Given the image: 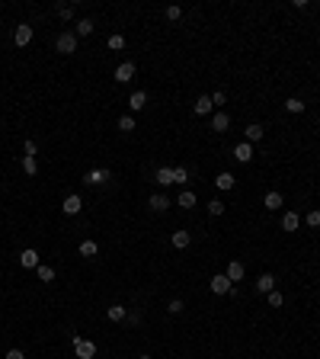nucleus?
<instances>
[{"label":"nucleus","mask_w":320,"mask_h":359,"mask_svg":"<svg viewBox=\"0 0 320 359\" xmlns=\"http://www.w3.org/2000/svg\"><path fill=\"white\" fill-rule=\"evenodd\" d=\"M54 49H58L61 55H74V51H77V36H74V32H61V36L54 39Z\"/></svg>","instance_id":"1"},{"label":"nucleus","mask_w":320,"mask_h":359,"mask_svg":"<svg viewBox=\"0 0 320 359\" xmlns=\"http://www.w3.org/2000/svg\"><path fill=\"white\" fill-rule=\"evenodd\" d=\"M74 353H77V359H93L96 356V343L84 340V337H74Z\"/></svg>","instance_id":"2"},{"label":"nucleus","mask_w":320,"mask_h":359,"mask_svg":"<svg viewBox=\"0 0 320 359\" xmlns=\"http://www.w3.org/2000/svg\"><path fill=\"white\" fill-rule=\"evenodd\" d=\"M230 289H234V282H230V279H228V276H224V273L212 276V292H215V295H228Z\"/></svg>","instance_id":"3"},{"label":"nucleus","mask_w":320,"mask_h":359,"mask_svg":"<svg viewBox=\"0 0 320 359\" xmlns=\"http://www.w3.org/2000/svg\"><path fill=\"white\" fill-rule=\"evenodd\" d=\"M132 77H135V61H125V64L115 67V80H119V84H128Z\"/></svg>","instance_id":"4"},{"label":"nucleus","mask_w":320,"mask_h":359,"mask_svg":"<svg viewBox=\"0 0 320 359\" xmlns=\"http://www.w3.org/2000/svg\"><path fill=\"white\" fill-rule=\"evenodd\" d=\"M19 266H26V269H39V254L32 247H26L23 254H19Z\"/></svg>","instance_id":"5"},{"label":"nucleus","mask_w":320,"mask_h":359,"mask_svg":"<svg viewBox=\"0 0 320 359\" xmlns=\"http://www.w3.org/2000/svg\"><path fill=\"white\" fill-rule=\"evenodd\" d=\"M13 42H16V45H29V42H32V26H29V23H19V26H16V36H13Z\"/></svg>","instance_id":"6"},{"label":"nucleus","mask_w":320,"mask_h":359,"mask_svg":"<svg viewBox=\"0 0 320 359\" xmlns=\"http://www.w3.org/2000/svg\"><path fill=\"white\" fill-rule=\"evenodd\" d=\"M272 289H275V276H272V273H263L260 279H256V292H260V295H269Z\"/></svg>","instance_id":"7"},{"label":"nucleus","mask_w":320,"mask_h":359,"mask_svg":"<svg viewBox=\"0 0 320 359\" xmlns=\"http://www.w3.org/2000/svg\"><path fill=\"white\" fill-rule=\"evenodd\" d=\"M128 106H132V112H141L147 106V93L144 90H135L132 97H128Z\"/></svg>","instance_id":"8"},{"label":"nucleus","mask_w":320,"mask_h":359,"mask_svg":"<svg viewBox=\"0 0 320 359\" xmlns=\"http://www.w3.org/2000/svg\"><path fill=\"white\" fill-rule=\"evenodd\" d=\"M61 208H64V215H77L80 208H84V199L71 193V196H67V199H64V205H61Z\"/></svg>","instance_id":"9"},{"label":"nucleus","mask_w":320,"mask_h":359,"mask_svg":"<svg viewBox=\"0 0 320 359\" xmlns=\"http://www.w3.org/2000/svg\"><path fill=\"white\" fill-rule=\"evenodd\" d=\"M234 157L240 160V164H247V160H253V145H250V141H243V145H237V148H234Z\"/></svg>","instance_id":"10"},{"label":"nucleus","mask_w":320,"mask_h":359,"mask_svg":"<svg viewBox=\"0 0 320 359\" xmlns=\"http://www.w3.org/2000/svg\"><path fill=\"white\" fill-rule=\"evenodd\" d=\"M282 228L285 231H298V228H301V215L298 212H285L282 215Z\"/></svg>","instance_id":"11"},{"label":"nucleus","mask_w":320,"mask_h":359,"mask_svg":"<svg viewBox=\"0 0 320 359\" xmlns=\"http://www.w3.org/2000/svg\"><path fill=\"white\" fill-rule=\"evenodd\" d=\"M224 276H228L230 282H240V279H243V263L230 260V263H228V269H224Z\"/></svg>","instance_id":"12"},{"label":"nucleus","mask_w":320,"mask_h":359,"mask_svg":"<svg viewBox=\"0 0 320 359\" xmlns=\"http://www.w3.org/2000/svg\"><path fill=\"white\" fill-rule=\"evenodd\" d=\"M282 202H285V199H282V193H269L266 199H263V205H266L269 212H278V208H282Z\"/></svg>","instance_id":"13"},{"label":"nucleus","mask_w":320,"mask_h":359,"mask_svg":"<svg viewBox=\"0 0 320 359\" xmlns=\"http://www.w3.org/2000/svg\"><path fill=\"white\" fill-rule=\"evenodd\" d=\"M212 128H215V132H228V128H230V116H228V112H218V116L212 119Z\"/></svg>","instance_id":"14"},{"label":"nucleus","mask_w":320,"mask_h":359,"mask_svg":"<svg viewBox=\"0 0 320 359\" xmlns=\"http://www.w3.org/2000/svg\"><path fill=\"white\" fill-rule=\"evenodd\" d=\"M106 180H109V170H90L87 173V183H90V186H103Z\"/></svg>","instance_id":"15"},{"label":"nucleus","mask_w":320,"mask_h":359,"mask_svg":"<svg viewBox=\"0 0 320 359\" xmlns=\"http://www.w3.org/2000/svg\"><path fill=\"white\" fill-rule=\"evenodd\" d=\"M234 173H228V170H224V173H218V180H215V186L218 189H234Z\"/></svg>","instance_id":"16"},{"label":"nucleus","mask_w":320,"mask_h":359,"mask_svg":"<svg viewBox=\"0 0 320 359\" xmlns=\"http://www.w3.org/2000/svg\"><path fill=\"white\" fill-rule=\"evenodd\" d=\"M212 112V97H199L195 100V116H208Z\"/></svg>","instance_id":"17"},{"label":"nucleus","mask_w":320,"mask_h":359,"mask_svg":"<svg viewBox=\"0 0 320 359\" xmlns=\"http://www.w3.org/2000/svg\"><path fill=\"white\" fill-rule=\"evenodd\" d=\"M147 205H151L154 212H163V208L170 205V199H167V196H163V193H157V196H151V202H147Z\"/></svg>","instance_id":"18"},{"label":"nucleus","mask_w":320,"mask_h":359,"mask_svg":"<svg viewBox=\"0 0 320 359\" xmlns=\"http://www.w3.org/2000/svg\"><path fill=\"white\" fill-rule=\"evenodd\" d=\"M247 141H250V145L263 141V125H256V122H253V125H247Z\"/></svg>","instance_id":"19"},{"label":"nucleus","mask_w":320,"mask_h":359,"mask_svg":"<svg viewBox=\"0 0 320 359\" xmlns=\"http://www.w3.org/2000/svg\"><path fill=\"white\" fill-rule=\"evenodd\" d=\"M189 231H173V247H180V250H186L189 247Z\"/></svg>","instance_id":"20"},{"label":"nucleus","mask_w":320,"mask_h":359,"mask_svg":"<svg viewBox=\"0 0 320 359\" xmlns=\"http://www.w3.org/2000/svg\"><path fill=\"white\" fill-rule=\"evenodd\" d=\"M96 254H99L96 241H80V256H96Z\"/></svg>","instance_id":"21"},{"label":"nucleus","mask_w":320,"mask_h":359,"mask_svg":"<svg viewBox=\"0 0 320 359\" xmlns=\"http://www.w3.org/2000/svg\"><path fill=\"white\" fill-rule=\"evenodd\" d=\"M157 183L160 186H170V183H173V167H160L157 170Z\"/></svg>","instance_id":"22"},{"label":"nucleus","mask_w":320,"mask_h":359,"mask_svg":"<svg viewBox=\"0 0 320 359\" xmlns=\"http://www.w3.org/2000/svg\"><path fill=\"white\" fill-rule=\"evenodd\" d=\"M90 32H93V19H80L74 26V36H90Z\"/></svg>","instance_id":"23"},{"label":"nucleus","mask_w":320,"mask_h":359,"mask_svg":"<svg viewBox=\"0 0 320 359\" xmlns=\"http://www.w3.org/2000/svg\"><path fill=\"white\" fill-rule=\"evenodd\" d=\"M125 317H128V311L122 308V305H112V308H109V321L119 324V321H125Z\"/></svg>","instance_id":"24"},{"label":"nucleus","mask_w":320,"mask_h":359,"mask_svg":"<svg viewBox=\"0 0 320 359\" xmlns=\"http://www.w3.org/2000/svg\"><path fill=\"white\" fill-rule=\"evenodd\" d=\"M23 170L29 173V177H36V173H39V160H36V157H29V154H26V157H23Z\"/></svg>","instance_id":"25"},{"label":"nucleus","mask_w":320,"mask_h":359,"mask_svg":"<svg viewBox=\"0 0 320 359\" xmlns=\"http://www.w3.org/2000/svg\"><path fill=\"white\" fill-rule=\"evenodd\" d=\"M176 202H180L183 208H192V205H195V193H189V189H183V193H180V199H176Z\"/></svg>","instance_id":"26"},{"label":"nucleus","mask_w":320,"mask_h":359,"mask_svg":"<svg viewBox=\"0 0 320 359\" xmlns=\"http://www.w3.org/2000/svg\"><path fill=\"white\" fill-rule=\"evenodd\" d=\"M36 273H39V279H42V282H51V279H54V269H51V266H42V263H39Z\"/></svg>","instance_id":"27"},{"label":"nucleus","mask_w":320,"mask_h":359,"mask_svg":"<svg viewBox=\"0 0 320 359\" xmlns=\"http://www.w3.org/2000/svg\"><path fill=\"white\" fill-rule=\"evenodd\" d=\"M54 10H58V16H61V19H71V16H74V6H71V3H58Z\"/></svg>","instance_id":"28"},{"label":"nucleus","mask_w":320,"mask_h":359,"mask_svg":"<svg viewBox=\"0 0 320 359\" xmlns=\"http://www.w3.org/2000/svg\"><path fill=\"white\" fill-rule=\"evenodd\" d=\"M285 109H288V112H295V116H298V112H304V103H301V100H295V97H291L288 103H285Z\"/></svg>","instance_id":"29"},{"label":"nucleus","mask_w":320,"mask_h":359,"mask_svg":"<svg viewBox=\"0 0 320 359\" xmlns=\"http://www.w3.org/2000/svg\"><path fill=\"white\" fill-rule=\"evenodd\" d=\"M119 132H135V119L132 116H122L119 119Z\"/></svg>","instance_id":"30"},{"label":"nucleus","mask_w":320,"mask_h":359,"mask_svg":"<svg viewBox=\"0 0 320 359\" xmlns=\"http://www.w3.org/2000/svg\"><path fill=\"white\" fill-rule=\"evenodd\" d=\"M186 180H189L186 167H173V183H186Z\"/></svg>","instance_id":"31"},{"label":"nucleus","mask_w":320,"mask_h":359,"mask_svg":"<svg viewBox=\"0 0 320 359\" xmlns=\"http://www.w3.org/2000/svg\"><path fill=\"white\" fill-rule=\"evenodd\" d=\"M304 221H308L311 228H320V208H311V212H308V218H304Z\"/></svg>","instance_id":"32"},{"label":"nucleus","mask_w":320,"mask_h":359,"mask_svg":"<svg viewBox=\"0 0 320 359\" xmlns=\"http://www.w3.org/2000/svg\"><path fill=\"white\" fill-rule=\"evenodd\" d=\"M208 215H224V202H221V199L208 202Z\"/></svg>","instance_id":"33"},{"label":"nucleus","mask_w":320,"mask_h":359,"mask_svg":"<svg viewBox=\"0 0 320 359\" xmlns=\"http://www.w3.org/2000/svg\"><path fill=\"white\" fill-rule=\"evenodd\" d=\"M282 292H275V289H272V292H269V305H272V308H282Z\"/></svg>","instance_id":"34"},{"label":"nucleus","mask_w":320,"mask_h":359,"mask_svg":"<svg viewBox=\"0 0 320 359\" xmlns=\"http://www.w3.org/2000/svg\"><path fill=\"white\" fill-rule=\"evenodd\" d=\"M109 49H115V51L125 49V39H122V36H109Z\"/></svg>","instance_id":"35"},{"label":"nucleus","mask_w":320,"mask_h":359,"mask_svg":"<svg viewBox=\"0 0 320 359\" xmlns=\"http://www.w3.org/2000/svg\"><path fill=\"white\" fill-rule=\"evenodd\" d=\"M183 308H186V305H183V299H173V302H170V308H167V311H170V314H180Z\"/></svg>","instance_id":"36"},{"label":"nucleus","mask_w":320,"mask_h":359,"mask_svg":"<svg viewBox=\"0 0 320 359\" xmlns=\"http://www.w3.org/2000/svg\"><path fill=\"white\" fill-rule=\"evenodd\" d=\"M180 16H183L180 6H167V19H180Z\"/></svg>","instance_id":"37"},{"label":"nucleus","mask_w":320,"mask_h":359,"mask_svg":"<svg viewBox=\"0 0 320 359\" xmlns=\"http://www.w3.org/2000/svg\"><path fill=\"white\" fill-rule=\"evenodd\" d=\"M212 106H224V93H221V90H218L215 97H212Z\"/></svg>","instance_id":"38"},{"label":"nucleus","mask_w":320,"mask_h":359,"mask_svg":"<svg viewBox=\"0 0 320 359\" xmlns=\"http://www.w3.org/2000/svg\"><path fill=\"white\" fill-rule=\"evenodd\" d=\"M23 148H26V154H29V157H36V141H26Z\"/></svg>","instance_id":"39"},{"label":"nucleus","mask_w":320,"mask_h":359,"mask_svg":"<svg viewBox=\"0 0 320 359\" xmlns=\"http://www.w3.org/2000/svg\"><path fill=\"white\" fill-rule=\"evenodd\" d=\"M6 359H26V356H23V350H10V353H6Z\"/></svg>","instance_id":"40"},{"label":"nucleus","mask_w":320,"mask_h":359,"mask_svg":"<svg viewBox=\"0 0 320 359\" xmlns=\"http://www.w3.org/2000/svg\"><path fill=\"white\" fill-rule=\"evenodd\" d=\"M141 359H151V356H141Z\"/></svg>","instance_id":"41"}]
</instances>
